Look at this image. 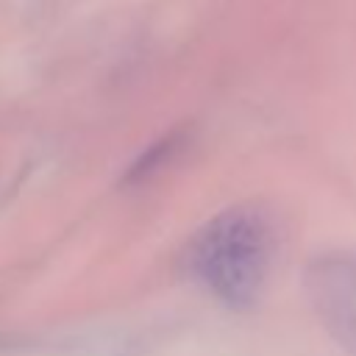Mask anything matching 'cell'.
Instances as JSON below:
<instances>
[{
	"mask_svg": "<svg viewBox=\"0 0 356 356\" xmlns=\"http://www.w3.org/2000/svg\"><path fill=\"white\" fill-rule=\"evenodd\" d=\"M306 295L325 331L356 356V253L317 256L306 270Z\"/></svg>",
	"mask_w": 356,
	"mask_h": 356,
	"instance_id": "7a4b0ae2",
	"label": "cell"
},
{
	"mask_svg": "<svg viewBox=\"0 0 356 356\" xmlns=\"http://www.w3.org/2000/svg\"><path fill=\"white\" fill-rule=\"evenodd\" d=\"M273 261V231L256 209H228L209 220L186 250L189 273L231 309L253 306Z\"/></svg>",
	"mask_w": 356,
	"mask_h": 356,
	"instance_id": "6da1fadb",
	"label": "cell"
}]
</instances>
